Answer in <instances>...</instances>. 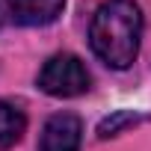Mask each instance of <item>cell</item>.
I'll list each match as a JSON object with an SVG mask.
<instances>
[{
  "instance_id": "cell-1",
  "label": "cell",
  "mask_w": 151,
  "mask_h": 151,
  "mask_svg": "<svg viewBox=\"0 0 151 151\" xmlns=\"http://www.w3.org/2000/svg\"><path fill=\"white\" fill-rule=\"evenodd\" d=\"M142 12L133 0H107L89 24V45L110 68H127L139 53Z\"/></svg>"
},
{
  "instance_id": "cell-2",
  "label": "cell",
  "mask_w": 151,
  "mask_h": 151,
  "mask_svg": "<svg viewBox=\"0 0 151 151\" xmlns=\"http://www.w3.org/2000/svg\"><path fill=\"white\" fill-rule=\"evenodd\" d=\"M89 71L74 53H53L39 71V89L53 98H77L89 92Z\"/></svg>"
},
{
  "instance_id": "cell-3",
  "label": "cell",
  "mask_w": 151,
  "mask_h": 151,
  "mask_svg": "<svg viewBox=\"0 0 151 151\" xmlns=\"http://www.w3.org/2000/svg\"><path fill=\"white\" fill-rule=\"evenodd\" d=\"M65 0H0V27H45L62 15Z\"/></svg>"
},
{
  "instance_id": "cell-4",
  "label": "cell",
  "mask_w": 151,
  "mask_h": 151,
  "mask_svg": "<svg viewBox=\"0 0 151 151\" xmlns=\"http://www.w3.org/2000/svg\"><path fill=\"white\" fill-rule=\"evenodd\" d=\"M83 124L74 113H56L45 122L39 151H80Z\"/></svg>"
},
{
  "instance_id": "cell-5",
  "label": "cell",
  "mask_w": 151,
  "mask_h": 151,
  "mask_svg": "<svg viewBox=\"0 0 151 151\" xmlns=\"http://www.w3.org/2000/svg\"><path fill=\"white\" fill-rule=\"evenodd\" d=\"M24 127H27V116L9 104V101H0V151L12 148L21 136H24Z\"/></svg>"
},
{
  "instance_id": "cell-6",
  "label": "cell",
  "mask_w": 151,
  "mask_h": 151,
  "mask_svg": "<svg viewBox=\"0 0 151 151\" xmlns=\"http://www.w3.org/2000/svg\"><path fill=\"white\" fill-rule=\"evenodd\" d=\"M136 122H142V116H136V113H130V110H119V113L107 116V119L98 124V136H101V139L116 136V133H122L124 127H133Z\"/></svg>"
}]
</instances>
